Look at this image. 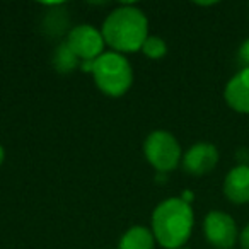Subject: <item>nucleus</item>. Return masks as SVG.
I'll use <instances>...</instances> for the list:
<instances>
[{
	"label": "nucleus",
	"instance_id": "dca6fc26",
	"mask_svg": "<svg viewBox=\"0 0 249 249\" xmlns=\"http://www.w3.org/2000/svg\"><path fill=\"white\" fill-rule=\"evenodd\" d=\"M178 249H188V248H178Z\"/></svg>",
	"mask_w": 249,
	"mask_h": 249
},
{
	"label": "nucleus",
	"instance_id": "39448f33",
	"mask_svg": "<svg viewBox=\"0 0 249 249\" xmlns=\"http://www.w3.org/2000/svg\"><path fill=\"white\" fill-rule=\"evenodd\" d=\"M203 232L207 241L215 249H234L239 241V229L235 220L222 210H212L205 215Z\"/></svg>",
	"mask_w": 249,
	"mask_h": 249
},
{
	"label": "nucleus",
	"instance_id": "f03ea898",
	"mask_svg": "<svg viewBox=\"0 0 249 249\" xmlns=\"http://www.w3.org/2000/svg\"><path fill=\"white\" fill-rule=\"evenodd\" d=\"M101 33L106 45L116 50V53L137 52L142 50L149 38V22L140 9L123 5L104 19Z\"/></svg>",
	"mask_w": 249,
	"mask_h": 249
},
{
	"label": "nucleus",
	"instance_id": "f8f14e48",
	"mask_svg": "<svg viewBox=\"0 0 249 249\" xmlns=\"http://www.w3.org/2000/svg\"><path fill=\"white\" fill-rule=\"evenodd\" d=\"M142 52H143V55L149 56V58L159 60L167 53L166 41H164L162 38H159V36H149V38L145 39V43H143Z\"/></svg>",
	"mask_w": 249,
	"mask_h": 249
},
{
	"label": "nucleus",
	"instance_id": "6e6552de",
	"mask_svg": "<svg viewBox=\"0 0 249 249\" xmlns=\"http://www.w3.org/2000/svg\"><path fill=\"white\" fill-rule=\"evenodd\" d=\"M224 99L231 109L241 114H249V69H242L227 82Z\"/></svg>",
	"mask_w": 249,
	"mask_h": 249
},
{
	"label": "nucleus",
	"instance_id": "423d86ee",
	"mask_svg": "<svg viewBox=\"0 0 249 249\" xmlns=\"http://www.w3.org/2000/svg\"><path fill=\"white\" fill-rule=\"evenodd\" d=\"M67 45L73 52V55L84 63L94 62L104 53V41L103 33L97 31L90 24H80L75 26L67 36Z\"/></svg>",
	"mask_w": 249,
	"mask_h": 249
},
{
	"label": "nucleus",
	"instance_id": "ddd939ff",
	"mask_svg": "<svg viewBox=\"0 0 249 249\" xmlns=\"http://www.w3.org/2000/svg\"><path fill=\"white\" fill-rule=\"evenodd\" d=\"M237 56L241 60V63L244 65V69H249V38L242 41V45L239 46Z\"/></svg>",
	"mask_w": 249,
	"mask_h": 249
},
{
	"label": "nucleus",
	"instance_id": "20e7f679",
	"mask_svg": "<svg viewBox=\"0 0 249 249\" xmlns=\"http://www.w3.org/2000/svg\"><path fill=\"white\" fill-rule=\"evenodd\" d=\"M143 154L159 173H169L179 166L181 145L173 133L157 130L145 139Z\"/></svg>",
	"mask_w": 249,
	"mask_h": 249
},
{
	"label": "nucleus",
	"instance_id": "f257e3e1",
	"mask_svg": "<svg viewBox=\"0 0 249 249\" xmlns=\"http://www.w3.org/2000/svg\"><path fill=\"white\" fill-rule=\"evenodd\" d=\"M193 224V208L181 198H167L160 201L152 213V234L166 249L183 248L191 237Z\"/></svg>",
	"mask_w": 249,
	"mask_h": 249
},
{
	"label": "nucleus",
	"instance_id": "2eb2a0df",
	"mask_svg": "<svg viewBox=\"0 0 249 249\" xmlns=\"http://www.w3.org/2000/svg\"><path fill=\"white\" fill-rule=\"evenodd\" d=\"M4 157H5V152H4V147L0 145V166H2V162H4Z\"/></svg>",
	"mask_w": 249,
	"mask_h": 249
},
{
	"label": "nucleus",
	"instance_id": "1a4fd4ad",
	"mask_svg": "<svg viewBox=\"0 0 249 249\" xmlns=\"http://www.w3.org/2000/svg\"><path fill=\"white\" fill-rule=\"evenodd\" d=\"M224 195L235 205L249 203V166L237 164L224 179Z\"/></svg>",
	"mask_w": 249,
	"mask_h": 249
},
{
	"label": "nucleus",
	"instance_id": "4468645a",
	"mask_svg": "<svg viewBox=\"0 0 249 249\" xmlns=\"http://www.w3.org/2000/svg\"><path fill=\"white\" fill-rule=\"evenodd\" d=\"M239 244L241 249H249V224L239 232Z\"/></svg>",
	"mask_w": 249,
	"mask_h": 249
},
{
	"label": "nucleus",
	"instance_id": "9b49d317",
	"mask_svg": "<svg viewBox=\"0 0 249 249\" xmlns=\"http://www.w3.org/2000/svg\"><path fill=\"white\" fill-rule=\"evenodd\" d=\"M79 63V58L73 55V52L69 48L67 43H62L58 48L55 50V55H53V65L58 70L60 73H69Z\"/></svg>",
	"mask_w": 249,
	"mask_h": 249
},
{
	"label": "nucleus",
	"instance_id": "7ed1b4c3",
	"mask_svg": "<svg viewBox=\"0 0 249 249\" xmlns=\"http://www.w3.org/2000/svg\"><path fill=\"white\" fill-rule=\"evenodd\" d=\"M90 72L96 80V86L111 97L123 96L133 82L132 65L121 53L116 52H106L94 60Z\"/></svg>",
	"mask_w": 249,
	"mask_h": 249
},
{
	"label": "nucleus",
	"instance_id": "9d476101",
	"mask_svg": "<svg viewBox=\"0 0 249 249\" xmlns=\"http://www.w3.org/2000/svg\"><path fill=\"white\" fill-rule=\"evenodd\" d=\"M154 234L142 225L128 229L120 239L118 249H154Z\"/></svg>",
	"mask_w": 249,
	"mask_h": 249
},
{
	"label": "nucleus",
	"instance_id": "0eeeda50",
	"mask_svg": "<svg viewBox=\"0 0 249 249\" xmlns=\"http://www.w3.org/2000/svg\"><path fill=\"white\" fill-rule=\"evenodd\" d=\"M218 162V150L213 143L200 142L186 150L183 157V167L193 176H203L215 169Z\"/></svg>",
	"mask_w": 249,
	"mask_h": 249
}]
</instances>
